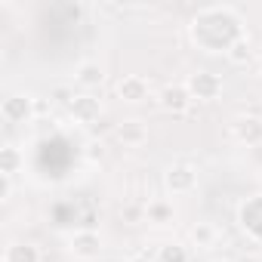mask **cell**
<instances>
[{
	"label": "cell",
	"mask_w": 262,
	"mask_h": 262,
	"mask_svg": "<svg viewBox=\"0 0 262 262\" xmlns=\"http://www.w3.org/2000/svg\"><path fill=\"white\" fill-rule=\"evenodd\" d=\"M185 86H188V93H191L194 102H216L222 96V90H225L222 77L216 71H207V68L204 71H191L185 77Z\"/></svg>",
	"instance_id": "7a4b0ae2"
},
{
	"label": "cell",
	"mask_w": 262,
	"mask_h": 262,
	"mask_svg": "<svg viewBox=\"0 0 262 262\" xmlns=\"http://www.w3.org/2000/svg\"><path fill=\"white\" fill-rule=\"evenodd\" d=\"M164 188H167L173 198L191 194V191L198 188V167H191V164H185V161L167 167V173H164Z\"/></svg>",
	"instance_id": "277c9868"
},
{
	"label": "cell",
	"mask_w": 262,
	"mask_h": 262,
	"mask_svg": "<svg viewBox=\"0 0 262 262\" xmlns=\"http://www.w3.org/2000/svg\"><path fill=\"white\" fill-rule=\"evenodd\" d=\"M114 139L123 148H142L148 142V126L142 120H123V123L114 126Z\"/></svg>",
	"instance_id": "8fae6325"
},
{
	"label": "cell",
	"mask_w": 262,
	"mask_h": 262,
	"mask_svg": "<svg viewBox=\"0 0 262 262\" xmlns=\"http://www.w3.org/2000/svg\"><path fill=\"white\" fill-rule=\"evenodd\" d=\"M155 99H158V105H161V111H167V114H185L188 108H191V93H188V86H185V80H173V83H164L158 93H155Z\"/></svg>",
	"instance_id": "3957f363"
},
{
	"label": "cell",
	"mask_w": 262,
	"mask_h": 262,
	"mask_svg": "<svg viewBox=\"0 0 262 262\" xmlns=\"http://www.w3.org/2000/svg\"><path fill=\"white\" fill-rule=\"evenodd\" d=\"M34 108H37V99L28 96V93H10L0 102V117L7 123H25L34 117Z\"/></svg>",
	"instance_id": "52a82bcc"
},
{
	"label": "cell",
	"mask_w": 262,
	"mask_h": 262,
	"mask_svg": "<svg viewBox=\"0 0 262 262\" xmlns=\"http://www.w3.org/2000/svg\"><path fill=\"white\" fill-rule=\"evenodd\" d=\"M90 148V158H102V145L99 142H93V145H86Z\"/></svg>",
	"instance_id": "44dd1931"
},
{
	"label": "cell",
	"mask_w": 262,
	"mask_h": 262,
	"mask_svg": "<svg viewBox=\"0 0 262 262\" xmlns=\"http://www.w3.org/2000/svg\"><path fill=\"white\" fill-rule=\"evenodd\" d=\"M237 222L250 241L262 244V194H253L237 207Z\"/></svg>",
	"instance_id": "9c48e42d"
},
{
	"label": "cell",
	"mask_w": 262,
	"mask_h": 262,
	"mask_svg": "<svg viewBox=\"0 0 262 262\" xmlns=\"http://www.w3.org/2000/svg\"><path fill=\"white\" fill-rule=\"evenodd\" d=\"M10 194H13V176L0 173V201H10Z\"/></svg>",
	"instance_id": "d6986e66"
},
{
	"label": "cell",
	"mask_w": 262,
	"mask_h": 262,
	"mask_svg": "<svg viewBox=\"0 0 262 262\" xmlns=\"http://www.w3.org/2000/svg\"><path fill=\"white\" fill-rule=\"evenodd\" d=\"M188 241H191V247H198V250H213V247L219 244V228H216L213 222H194V225L188 228Z\"/></svg>",
	"instance_id": "5bb4252c"
},
{
	"label": "cell",
	"mask_w": 262,
	"mask_h": 262,
	"mask_svg": "<svg viewBox=\"0 0 262 262\" xmlns=\"http://www.w3.org/2000/svg\"><path fill=\"white\" fill-rule=\"evenodd\" d=\"M126 262H155V259H148L145 253H133V256H126Z\"/></svg>",
	"instance_id": "ffe728a7"
},
{
	"label": "cell",
	"mask_w": 262,
	"mask_h": 262,
	"mask_svg": "<svg viewBox=\"0 0 262 262\" xmlns=\"http://www.w3.org/2000/svg\"><path fill=\"white\" fill-rule=\"evenodd\" d=\"M213 262H231V259H213Z\"/></svg>",
	"instance_id": "603a6c76"
},
{
	"label": "cell",
	"mask_w": 262,
	"mask_h": 262,
	"mask_svg": "<svg viewBox=\"0 0 262 262\" xmlns=\"http://www.w3.org/2000/svg\"><path fill=\"white\" fill-rule=\"evenodd\" d=\"M155 262H188V247L179 241H164L155 253Z\"/></svg>",
	"instance_id": "e0dca14e"
},
{
	"label": "cell",
	"mask_w": 262,
	"mask_h": 262,
	"mask_svg": "<svg viewBox=\"0 0 262 262\" xmlns=\"http://www.w3.org/2000/svg\"><path fill=\"white\" fill-rule=\"evenodd\" d=\"M114 90H117V99L126 102V105H142V102L151 99V83L142 74H123Z\"/></svg>",
	"instance_id": "30bf717a"
},
{
	"label": "cell",
	"mask_w": 262,
	"mask_h": 262,
	"mask_svg": "<svg viewBox=\"0 0 262 262\" xmlns=\"http://www.w3.org/2000/svg\"><path fill=\"white\" fill-rule=\"evenodd\" d=\"M22 164H25V158H22V151L16 145L7 142L4 148H0V173H4V176H16L22 170Z\"/></svg>",
	"instance_id": "2e32d148"
},
{
	"label": "cell",
	"mask_w": 262,
	"mask_h": 262,
	"mask_svg": "<svg viewBox=\"0 0 262 262\" xmlns=\"http://www.w3.org/2000/svg\"><path fill=\"white\" fill-rule=\"evenodd\" d=\"M244 22L234 7L216 4V7H201L191 22H188V37L201 53H228L234 40H241Z\"/></svg>",
	"instance_id": "6da1fadb"
},
{
	"label": "cell",
	"mask_w": 262,
	"mask_h": 262,
	"mask_svg": "<svg viewBox=\"0 0 262 262\" xmlns=\"http://www.w3.org/2000/svg\"><path fill=\"white\" fill-rule=\"evenodd\" d=\"M231 139L241 142V145H247V148L262 145V114H253V111L237 114L231 120Z\"/></svg>",
	"instance_id": "ba28073f"
},
{
	"label": "cell",
	"mask_w": 262,
	"mask_h": 262,
	"mask_svg": "<svg viewBox=\"0 0 262 262\" xmlns=\"http://www.w3.org/2000/svg\"><path fill=\"white\" fill-rule=\"evenodd\" d=\"M225 56H228V62H231V65H247V62H250V56H253V47H250V37L244 34L241 40H234V43H231V50H228Z\"/></svg>",
	"instance_id": "ac0fdd59"
},
{
	"label": "cell",
	"mask_w": 262,
	"mask_h": 262,
	"mask_svg": "<svg viewBox=\"0 0 262 262\" xmlns=\"http://www.w3.org/2000/svg\"><path fill=\"white\" fill-rule=\"evenodd\" d=\"M4 262H40V250L31 241H13L4 250Z\"/></svg>",
	"instance_id": "9a60e30c"
},
{
	"label": "cell",
	"mask_w": 262,
	"mask_h": 262,
	"mask_svg": "<svg viewBox=\"0 0 262 262\" xmlns=\"http://www.w3.org/2000/svg\"><path fill=\"white\" fill-rule=\"evenodd\" d=\"M68 253L80 262H93L102 253V234L96 228H77L68 234Z\"/></svg>",
	"instance_id": "5b68a950"
},
{
	"label": "cell",
	"mask_w": 262,
	"mask_h": 262,
	"mask_svg": "<svg viewBox=\"0 0 262 262\" xmlns=\"http://www.w3.org/2000/svg\"><path fill=\"white\" fill-rule=\"evenodd\" d=\"M74 83H77L83 93H93V90H99V86L105 83V68H102L96 59H83V62H77V68H74Z\"/></svg>",
	"instance_id": "7c38bea8"
},
{
	"label": "cell",
	"mask_w": 262,
	"mask_h": 262,
	"mask_svg": "<svg viewBox=\"0 0 262 262\" xmlns=\"http://www.w3.org/2000/svg\"><path fill=\"white\" fill-rule=\"evenodd\" d=\"M65 108L74 117V123H83V126H90V123H96L102 117V102L93 93H71L65 99Z\"/></svg>",
	"instance_id": "8992f818"
},
{
	"label": "cell",
	"mask_w": 262,
	"mask_h": 262,
	"mask_svg": "<svg viewBox=\"0 0 262 262\" xmlns=\"http://www.w3.org/2000/svg\"><path fill=\"white\" fill-rule=\"evenodd\" d=\"M256 71H259V77H262V56L256 59Z\"/></svg>",
	"instance_id": "7402d4cb"
},
{
	"label": "cell",
	"mask_w": 262,
	"mask_h": 262,
	"mask_svg": "<svg viewBox=\"0 0 262 262\" xmlns=\"http://www.w3.org/2000/svg\"><path fill=\"white\" fill-rule=\"evenodd\" d=\"M145 219H148L151 225H158V228L173 225V219H176L173 201H167V198H151V201L145 204Z\"/></svg>",
	"instance_id": "4fadbf2b"
}]
</instances>
